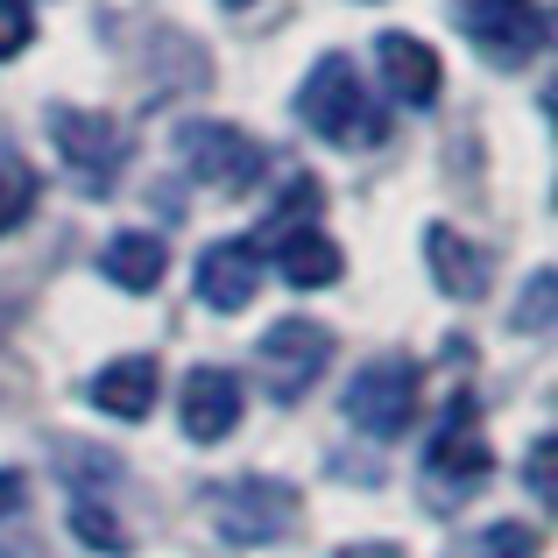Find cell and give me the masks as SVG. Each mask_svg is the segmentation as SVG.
<instances>
[{
    "instance_id": "23",
    "label": "cell",
    "mask_w": 558,
    "mask_h": 558,
    "mask_svg": "<svg viewBox=\"0 0 558 558\" xmlns=\"http://www.w3.org/2000/svg\"><path fill=\"white\" fill-rule=\"evenodd\" d=\"M22 488H28V481L8 466V474H0V517H8V509H22Z\"/></svg>"
},
{
    "instance_id": "17",
    "label": "cell",
    "mask_w": 558,
    "mask_h": 558,
    "mask_svg": "<svg viewBox=\"0 0 558 558\" xmlns=\"http://www.w3.org/2000/svg\"><path fill=\"white\" fill-rule=\"evenodd\" d=\"M312 213H318V184L298 178V184H290V198L269 213V227H262V247H276V241H290V233H304V227H312Z\"/></svg>"
},
{
    "instance_id": "24",
    "label": "cell",
    "mask_w": 558,
    "mask_h": 558,
    "mask_svg": "<svg viewBox=\"0 0 558 558\" xmlns=\"http://www.w3.org/2000/svg\"><path fill=\"white\" fill-rule=\"evenodd\" d=\"M332 558H403L396 545H347V551H332Z\"/></svg>"
},
{
    "instance_id": "19",
    "label": "cell",
    "mask_w": 558,
    "mask_h": 558,
    "mask_svg": "<svg viewBox=\"0 0 558 558\" xmlns=\"http://www.w3.org/2000/svg\"><path fill=\"white\" fill-rule=\"evenodd\" d=\"M460 558H537V537L523 523H488L481 537H466Z\"/></svg>"
},
{
    "instance_id": "18",
    "label": "cell",
    "mask_w": 558,
    "mask_h": 558,
    "mask_svg": "<svg viewBox=\"0 0 558 558\" xmlns=\"http://www.w3.org/2000/svg\"><path fill=\"white\" fill-rule=\"evenodd\" d=\"M71 531H78L93 551H128V531H121V517H113V509H99L93 495H78V502H71Z\"/></svg>"
},
{
    "instance_id": "3",
    "label": "cell",
    "mask_w": 558,
    "mask_h": 558,
    "mask_svg": "<svg viewBox=\"0 0 558 558\" xmlns=\"http://www.w3.org/2000/svg\"><path fill=\"white\" fill-rule=\"evenodd\" d=\"M340 410L354 417V432H368V438L410 432V417H417V361L410 354L361 361L354 381H347V396H340Z\"/></svg>"
},
{
    "instance_id": "22",
    "label": "cell",
    "mask_w": 558,
    "mask_h": 558,
    "mask_svg": "<svg viewBox=\"0 0 558 558\" xmlns=\"http://www.w3.org/2000/svg\"><path fill=\"white\" fill-rule=\"evenodd\" d=\"M531 488L551 495V438H537V452H531Z\"/></svg>"
},
{
    "instance_id": "13",
    "label": "cell",
    "mask_w": 558,
    "mask_h": 558,
    "mask_svg": "<svg viewBox=\"0 0 558 558\" xmlns=\"http://www.w3.org/2000/svg\"><path fill=\"white\" fill-rule=\"evenodd\" d=\"M156 389H163V368H156L149 354H128V361H107V368L93 375V403L107 410V417L121 424H142L156 410Z\"/></svg>"
},
{
    "instance_id": "12",
    "label": "cell",
    "mask_w": 558,
    "mask_h": 558,
    "mask_svg": "<svg viewBox=\"0 0 558 558\" xmlns=\"http://www.w3.org/2000/svg\"><path fill=\"white\" fill-rule=\"evenodd\" d=\"M424 262H432V276H438V290H446V298H460V304L488 298L495 262H488V247H474L466 233H452V227H424Z\"/></svg>"
},
{
    "instance_id": "11",
    "label": "cell",
    "mask_w": 558,
    "mask_h": 558,
    "mask_svg": "<svg viewBox=\"0 0 558 558\" xmlns=\"http://www.w3.org/2000/svg\"><path fill=\"white\" fill-rule=\"evenodd\" d=\"M262 290V247L255 241H219L198 255V304L213 312H247Z\"/></svg>"
},
{
    "instance_id": "16",
    "label": "cell",
    "mask_w": 558,
    "mask_h": 558,
    "mask_svg": "<svg viewBox=\"0 0 558 558\" xmlns=\"http://www.w3.org/2000/svg\"><path fill=\"white\" fill-rule=\"evenodd\" d=\"M36 170L22 163V156H0V233H14L28 213H36Z\"/></svg>"
},
{
    "instance_id": "2",
    "label": "cell",
    "mask_w": 558,
    "mask_h": 558,
    "mask_svg": "<svg viewBox=\"0 0 558 558\" xmlns=\"http://www.w3.org/2000/svg\"><path fill=\"white\" fill-rule=\"evenodd\" d=\"M213 523L233 545H276L298 531V488L276 474H233L227 488H213Z\"/></svg>"
},
{
    "instance_id": "14",
    "label": "cell",
    "mask_w": 558,
    "mask_h": 558,
    "mask_svg": "<svg viewBox=\"0 0 558 558\" xmlns=\"http://www.w3.org/2000/svg\"><path fill=\"white\" fill-rule=\"evenodd\" d=\"M99 269H107V283H121L128 298H149V290L163 283V269H170V247L156 241V233H113L107 255H99Z\"/></svg>"
},
{
    "instance_id": "25",
    "label": "cell",
    "mask_w": 558,
    "mask_h": 558,
    "mask_svg": "<svg viewBox=\"0 0 558 558\" xmlns=\"http://www.w3.org/2000/svg\"><path fill=\"white\" fill-rule=\"evenodd\" d=\"M227 8H247V0H227Z\"/></svg>"
},
{
    "instance_id": "9",
    "label": "cell",
    "mask_w": 558,
    "mask_h": 558,
    "mask_svg": "<svg viewBox=\"0 0 558 558\" xmlns=\"http://www.w3.org/2000/svg\"><path fill=\"white\" fill-rule=\"evenodd\" d=\"M247 396L241 381H233V368H191L184 389H178V417H184V438H198V446H219V438L241 424Z\"/></svg>"
},
{
    "instance_id": "5",
    "label": "cell",
    "mask_w": 558,
    "mask_h": 558,
    "mask_svg": "<svg viewBox=\"0 0 558 558\" xmlns=\"http://www.w3.org/2000/svg\"><path fill=\"white\" fill-rule=\"evenodd\" d=\"M481 481H488V446L474 432V403L460 396L424 452V495H432V509H460V495H474Z\"/></svg>"
},
{
    "instance_id": "8",
    "label": "cell",
    "mask_w": 558,
    "mask_h": 558,
    "mask_svg": "<svg viewBox=\"0 0 558 558\" xmlns=\"http://www.w3.org/2000/svg\"><path fill=\"white\" fill-rule=\"evenodd\" d=\"M255 361H262V375L276 381V396H304L318 381V368L332 361V332L318 326V318H276L255 340Z\"/></svg>"
},
{
    "instance_id": "21",
    "label": "cell",
    "mask_w": 558,
    "mask_h": 558,
    "mask_svg": "<svg viewBox=\"0 0 558 558\" xmlns=\"http://www.w3.org/2000/svg\"><path fill=\"white\" fill-rule=\"evenodd\" d=\"M28 36H36V14H28V0H0V57H22Z\"/></svg>"
},
{
    "instance_id": "15",
    "label": "cell",
    "mask_w": 558,
    "mask_h": 558,
    "mask_svg": "<svg viewBox=\"0 0 558 558\" xmlns=\"http://www.w3.org/2000/svg\"><path fill=\"white\" fill-rule=\"evenodd\" d=\"M340 269H347V255L332 247V233H318V227H304V233H290V241H276V276H283V283H298V290L340 283Z\"/></svg>"
},
{
    "instance_id": "20",
    "label": "cell",
    "mask_w": 558,
    "mask_h": 558,
    "mask_svg": "<svg viewBox=\"0 0 558 558\" xmlns=\"http://www.w3.org/2000/svg\"><path fill=\"white\" fill-rule=\"evenodd\" d=\"M551 304H558V276L537 269L531 290H523V304H517V332H545L551 326Z\"/></svg>"
},
{
    "instance_id": "7",
    "label": "cell",
    "mask_w": 558,
    "mask_h": 558,
    "mask_svg": "<svg viewBox=\"0 0 558 558\" xmlns=\"http://www.w3.org/2000/svg\"><path fill=\"white\" fill-rule=\"evenodd\" d=\"M178 156H184V170L205 191H247L262 178V163H269L262 142L241 135V128H227V121H191L178 135Z\"/></svg>"
},
{
    "instance_id": "6",
    "label": "cell",
    "mask_w": 558,
    "mask_h": 558,
    "mask_svg": "<svg viewBox=\"0 0 558 558\" xmlns=\"http://www.w3.org/2000/svg\"><path fill=\"white\" fill-rule=\"evenodd\" d=\"M452 14L481 43V57H495V64H531L551 43V22L537 0H452Z\"/></svg>"
},
{
    "instance_id": "1",
    "label": "cell",
    "mask_w": 558,
    "mask_h": 558,
    "mask_svg": "<svg viewBox=\"0 0 558 558\" xmlns=\"http://www.w3.org/2000/svg\"><path fill=\"white\" fill-rule=\"evenodd\" d=\"M298 121L318 142H375L381 135V107L361 93V71L347 57H318L298 85Z\"/></svg>"
},
{
    "instance_id": "4",
    "label": "cell",
    "mask_w": 558,
    "mask_h": 558,
    "mask_svg": "<svg viewBox=\"0 0 558 558\" xmlns=\"http://www.w3.org/2000/svg\"><path fill=\"white\" fill-rule=\"evenodd\" d=\"M50 142L78 191H107L128 163V128L107 121V113H85V107H50Z\"/></svg>"
},
{
    "instance_id": "10",
    "label": "cell",
    "mask_w": 558,
    "mask_h": 558,
    "mask_svg": "<svg viewBox=\"0 0 558 558\" xmlns=\"http://www.w3.org/2000/svg\"><path fill=\"white\" fill-rule=\"evenodd\" d=\"M375 64H381V85H389L396 107H432L438 85H446V71H438V50L424 36H410V28H389V36H375Z\"/></svg>"
}]
</instances>
